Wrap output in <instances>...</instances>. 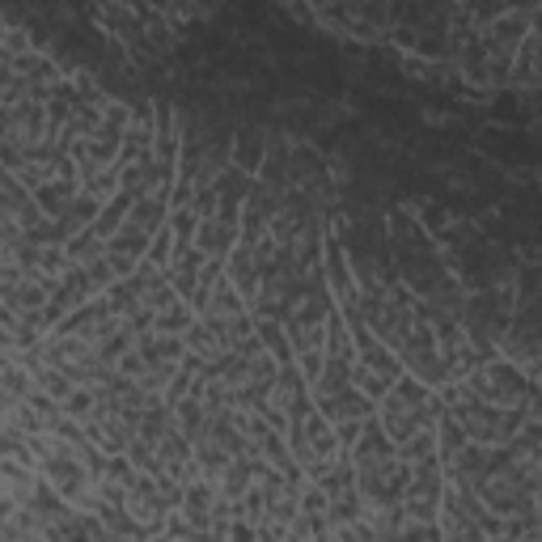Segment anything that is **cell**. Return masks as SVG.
<instances>
[{
    "instance_id": "cell-1",
    "label": "cell",
    "mask_w": 542,
    "mask_h": 542,
    "mask_svg": "<svg viewBox=\"0 0 542 542\" xmlns=\"http://www.w3.org/2000/svg\"><path fill=\"white\" fill-rule=\"evenodd\" d=\"M229 542H254V526H246V521H233V530H229Z\"/></svg>"
}]
</instances>
